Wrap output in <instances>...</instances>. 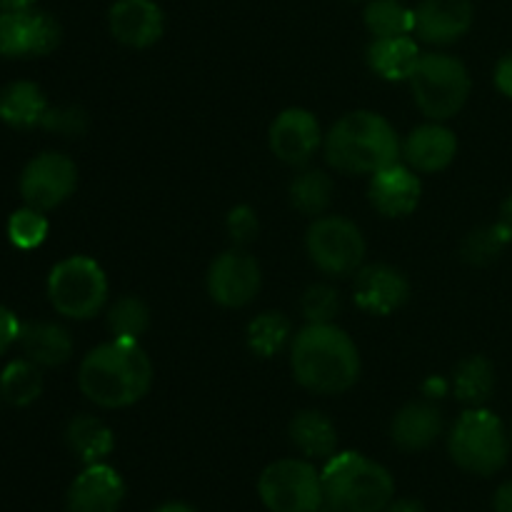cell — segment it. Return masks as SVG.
Returning <instances> with one entry per match:
<instances>
[{"label": "cell", "mask_w": 512, "mask_h": 512, "mask_svg": "<svg viewBox=\"0 0 512 512\" xmlns=\"http://www.w3.org/2000/svg\"><path fill=\"white\" fill-rule=\"evenodd\" d=\"M80 393L98 408H130L148 395L153 363L138 340L113 338L83 358L78 370Z\"/></svg>", "instance_id": "obj_1"}, {"label": "cell", "mask_w": 512, "mask_h": 512, "mask_svg": "<svg viewBox=\"0 0 512 512\" xmlns=\"http://www.w3.org/2000/svg\"><path fill=\"white\" fill-rule=\"evenodd\" d=\"M290 368L310 393H348L360 378L358 345L338 325L308 323L290 345Z\"/></svg>", "instance_id": "obj_2"}, {"label": "cell", "mask_w": 512, "mask_h": 512, "mask_svg": "<svg viewBox=\"0 0 512 512\" xmlns=\"http://www.w3.org/2000/svg\"><path fill=\"white\" fill-rule=\"evenodd\" d=\"M400 143L393 125L378 113L355 110L343 115L325 138V158L348 175H373L398 163Z\"/></svg>", "instance_id": "obj_3"}, {"label": "cell", "mask_w": 512, "mask_h": 512, "mask_svg": "<svg viewBox=\"0 0 512 512\" xmlns=\"http://www.w3.org/2000/svg\"><path fill=\"white\" fill-rule=\"evenodd\" d=\"M325 505L333 512H383L393 503V475L365 455L335 453L323 473Z\"/></svg>", "instance_id": "obj_4"}, {"label": "cell", "mask_w": 512, "mask_h": 512, "mask_svg": "<svg viewBox=\"0 0 512 512\" xmlns=\"http://www.w3.org/2000/svg\"><path fill=\"white\" fill-rule=\"evenodd\" d=\"M448 450L465 473L490 478L508 463L510 440L498 415L485 408H470L455 420L448 435Z\"/></svg>", "instance_id": "obj_5"}, {"label": "cell", "mask_w": 512, "mask_h": 512, "mask_svg": "<svg viewBox=\"0 0 512 512\" xmlns=\"http://www.w3.org/2000/svg\"><path fill=\"white\" fill-rule=\"evenodd\" d=\"M410 88L418 108L440 123L463 110L473 83L463 60L448 53H425L410 75Z\"/></svg>", "instance_id": "obj_6"}, {"label": "cell", "mask_w": 512, "mask_h": 512, "mask_svg": "<svg viewBox=\"0 0 512 512\" xmlns=\"http://www.w3.org/2000/svg\"><path fill=\"white\" fill-rule=\"evenodd\" d=\"M48 298L55 313L63 318H95L108 300L105 270L88 255H70L50 270Z\"/></svg>", "instance_id": "obj_7"}, {"label": "cell", "mask_w": 512, "mask_h": 512, "mask_svg": "<svg viewBox=\"0 0 512 512\" xmlns=\"http://www.w3.org/2000/svg\"><path fill=\"white\" fill-rule=\"evenodd\" d=\"M258 495L270 512H318L325 505L323 478L308 460H278L258 480Z\"/></svg>", "instance_id": "obj_8"}, {"label": "cell", "mask_w": 512, "mask_h": 512, "mask_svg": "<svg viewBox=\"0 0 512 512\" xmlns=\"http://www.w3.org/2000/svg\"><path fill=\"white\" fill-rule=\"evenodd\" d=\"M305 248L320 273L345 278L358 273L365 260V238L358 225L340 215H325L310 225Z\"/></svg>", "instance_id": "obj_9"}, {"label": "cell", "mask_w": 512, "mask_h": 512, "mask_svg": "<svg viewBox=\"0 0 512 512\" xmlns=\"http://www.w3.org/2000/svg\"><path fill=\"white\" fill-rule=\"evenodd\" d=\"M78 188V168L63 153H40L20 173V195L25 205L38 210H53L63 205Z\"/></svg>", "instance_id": "obj_10"}, {"label": "cell", "mask_w": 512, "mask_h": 512, "mask_svg": "<svg viewBox=\"0 0 512 512\" xmlns=\"http://www.w3.org/2000/svg\"><path fill=\"white\" fill-rule=\"evenodd\" d=\"M60 23L45 10H3L0 13V55L40 58L60 45Z\"/></svg>", "instance_id": "obj_11"}, {"label": "cell", "mask_w": 512, "mask_h": 512, "mask_svg": "<svg viewBox=\"0 0 512 512\" xmlns=\"http://www.w3.org/2000/svg\"><path fill=\"white\" fill-rule=\"evenodd\" d=\"M263 275L258 260L245 250H228L208 270V293L223 308H245L258 295Z\"/></svg>", "instance_id": "obj_12"}, {"label": "cell", "mask_w": 512, "mask_h": 512, "mask_svg": "<svg viewBox=\"0 0 512 512\" xmlns=\"http://www.w3.org/2000/svg\"><path fill=\"white\" fill-rule=\"evenodd\" d=\"M270 150L288 165H308L323 143L320 123L310 110L288 108L270 125Z\"/></svg>", "instance_id": "obj_13"}, {"label": "cell", "mask_w": 512, "mask_h": 512, "mask_svg": "<svg viewBox=\"0 0 512 512\" xmlns=\"http://www.w3.org/2000/svg\"><path fill=\"white\" fill-rule=\"evenodd\" d=\"M410 298V283L393 265H365L355 275V303L370 315H390Z\"/></svg>", "instance_id": "obj_14"}, {"label": "cell", "mask_w": 512, "mask_h": 512, "mask_svg": "<svg viewBox=\"0 0 512 512\" xmlns=\"http://www.w3.org/2000/svg\"><path fill=\"white\" fill-rule=\"evenodd\" d=\"M125 500V483L115 468L105 463L85 465L68 488V512H118Z\"/></svg>", "instance_id": "obj_15"}, {"label": "cell", "mask_w": 512, "mask_h": 512, "mask_svg": "<svg viewBox=\"0 0 512 512\" xmlns=\"http://www.w3.org/2000/svg\"><path fill=\"white\" fill-rule=\"evenodd\" d=\"M473 0H423L415 8V35L430 45H450L473 25Z\"/></svg>", "instance_id": "obj_16"}, {"label": "cell", "mask_w": 512, "mask_h": 512, "mask_svg": "<svg viewBox=\"0 0 512 512\" xmlns=\"http://www.w3.org/2000/svg\"><path fill=\"white\" fill-rule=\"evenodd\" d=\"M423 185L410 165L393 163L370 175V203L385 218H405L420 203Z\"/></svg>", "instance_id": "obj_17"}, {"label": "cell", "mask_w": 512, "mask_h": 512, "mask_svg": "<svg viewBox=\"0 0 512 512\" xmlns=\"http://www.w3.org/2000/svg\"><path fill=\"white\" fill-rule=\"evenodd\" d=\"M110 33L128 48H150L165 30V15L155 0H115L108 15Z\"/></svg>", "instance_id": "obj_18"}, {"label": "cell", "mask_w": 512, "mask_h": 512, "mask_svg": "<svg viewBox=\"0 0 512 512\" xmlns=\"http://www.w3.org/2000/svg\"><path fill=\"white\" fill-rule=\"evenodd\" d=\"M458 153V138L440 123H425L405 138L403 155L418 173H440L453 163Z\"/></svg>", "instance_id": "obj_19"}, {"label": "cell", "mask_w": 512, "mask_h": 512, "mask_svg": "<svg viewBox=\"0 0 512 512\" xmlns=\"http://www.w3.org/2000/svg\"><path fill=\"white\" fill-rule=\"evenodd\" d=\"M443 433V413L430 400L408 403L398 410L390 425V438L400 450L418 453L430 448Z\"/></svg>", "instance_id": "obj_20"}, {"label": "cell", "mask_w": 512, "mask_h": 512, "mask_svg": "<svg viewBox=\"0 0 512 512\" xmlns=\"http://www.w3.org/2000/svg\"><path fill=\"white\" fill-rule=\"evenodd\" d=\"M20 350L40 368H58L73 358V338L58 323H28L20 328Z\"/></svg>", "instance_id": "obj_21"}, {"label": "cell", "mask_w": 512, "mask_h": 512, "mask_svg": "<svg viewBox=\"0 0 512 512\" xmlns=\"http://www.w3.org/2000/svg\"><path fill=\"white\" fill-rule=\"evenodd\" d=\"M48 108V98L40 85L30 83V80H15L0 90V120L10 128H35L43 123Z\"/></svg>", "instance_id": "obj_22"}, {"label": "cell", "mask_w": 512, "mask_h": 512, "mask_svg": "<svg viewBox=\"0 0 512 512\" xmlns=\"http://www.w3.org/2000/svg\"><path fill=\"white\" fill-rule=\"evenodd\" d=\"M420 58L423 53L410 35L375 38L368 48V65L385 80H410Z\"/></svg>", "instance_id": "obj_23"}, {"label": "cell", "mask_w": 512, "mask_h": 512, "mask_svg": "<svg viewBox=\"0 0 512 512\" xmlns=\"http://www.w3.org/2000/svg\"><path fill=\"white\" fill-rule=\"evenodd\" d=\"M290 440L295 448L313 460H330L338 453V430L328 415L318 410H303L290 423Z\"/></svg>", "instance_id": "obj_24"}, {"label": "cell", "mask_w": 512, "mask_h": 512, "mask_svg": "<svg viewBox=\"0 0 512 512\" xmlns=\"http://www.w3.org/2000/svg\"><path fill=\"white\" fill-rule=\"evenodd\" d=\"M65 443L70 453L85 465L103 463L115 448L113 430L93 415H75L65 428Z\"/></svg>", "instance_id": "obj_25"}, {"label": "cell", "mask_w": 512, "mask_h": 512, "mask_svg": "<svg viewBox=\"0 0 512 512\" xmlns=\"http://www.w3.org/2000/svg\"><path fill=\"white\" fill-rule=\"evenodd\" d=\"M453 390L460 403L483 408L495 393V368L483 355H470L455 368Z\"/></svg>", "instance_id": "obj_26"}, {"label": "cell", "mask_w": 512, "mask_h": 512, "mask_svg": "<svg viewBox=\"0 0 512 512\" xmlns=\"http://www.w3.org/2000/svg\"><path fill=\"white\" fill-rule=\"evenodd\" d=\"M43 393V375L40 365L33 360H13L0 373V400H5L13 408H25L33 405Z\"/></svg>", "instance_id": "obj_27"}, {"label": "cell", "mask_w": 512, "mask_h": 512, "mask_svg": "<svg viewBox=\"0 0 512 512\" xmlns=\"http://www.w3.org/2000/svg\"><path fill=\"white\" fill-rule=\"evenodd\" d=\"M365 25L373 38H400L415 33V10L405 8L400 0H370Z\"/></svg>", "instance_id": "obj_28"}, {"label": "cell", "mask_w": 512, "mask_h": 512, "mask_svg": "<svg viewBox=\"0 0 512 512\" xmlns=\"http://www.w3.org/2000/svg\"><path fill=\"white\" fill-rule=\"evenodd\" d=\"M248 348L258 358H273L288 345L293 335V325L283 313H263L250 320L248 325Z\"/></svg>", "instance_id": "obj_29"}, {"label": "cell", "mask_w": 512, "mask_h": 512, "mask_svg": "<svg viewBox=\"0 0 512 512\" xmlns=\"http://www.w3.org/2000/svg\"><path fill=\"white\" fill-rule=\"evenodd\" d=\"M333 200V180L323 170H305L290 185V203L303 215H323Z\"/></svg>", "instance_id": "obj_30"}, {"label": "cell", "mask_w": 512, "mask_h": 512, "mask_svg": "<svg viewBox=\"0 0 512 512\" xmlns=\"http://www.w3.org/2000/svg\"><path fill=\"white\" fill-rule=\"evenodd\" d=\"M150 325V310L135 295H125L120 298L113 308L108 310V328L113 338L125 340H140V335L148 330Z\"/></svg>", "instance_id": "obj_31"}, {"label": "cell", "mask_w": 512, "mask_h": 512, "mask_svg": "<svg viewBox=\"0 0 512 512\" xmlns=\"http://www.w3.org/2000/svg\"><path fill=\"white\" fill-rule=\"evenodd\" d=\"M510 240L512 238L508 235V230L500 223L485 225V228L473 230V233L463 240V250H460V253H463L465 263L488 265L503 255V250L508 248Z\"/></svg>", "instance_id": "obj_32"}, {"label": "cell", "mask_w": 512, "mask_h": 512, "mask_svg": "<svg viewBox=\"0 0 512 512\" xmlns=\"http://www.w3.org/2000/svg\"><path fill=\"white\" fill-rule=\"evenodd\" d=\"M48 230L50 225L43 210L30 208V205L18 208L8 218V238L20 250H33L43 245L48 238Z\"/></svg>", "instance_id": "obj_33"}, {"label": "cell", "mask_w": 512, "mask_h": 512, "mask_svg": "<svg viewBox=\"0 0 512 512\" xmlns=\"http://www.w3.org/2000/svg\"><path fill=\"white\" fill-rule=\"evenodd\" d=\"M300 310H303L308 323H333L335 315L340 313V295L333 285H313L305 290L303 300H300Z\"/></svg>", "instance_id": "obj_34"}, {"label": "cell", "mask_w": 512, "mask_h": 512, "mask_svg": "<svg viewBox=\"0 0 512 512\" xmlns=\"http://www.w3.org/2000/svg\"><path fill=\"white\" fill-rule=\"evenodd\" d=\"M40 128L65 135V138H78L88 128V115L80 108H73V105H68V108H48Z\"/></svg>", "instance_id": "obj_35"}, {"label": "cell", "mask_w": 512, "mask_h": 512, "mask_svg": "<svg viewBox=\"0 0 512 512\" xmlns=\"http://www.w3.org/2000/svg\"><path fill=\"white\" fill-rule=\"evenodd\" d=\"M225 225H228V235L233 238L235 245H248L258 238L260 223L250 205H238V208L230 210Z\"/></svg>", "instance_id": "obj_36"}, {"label": "cell", "mask_w": 512, "mask_h": 512, "mask_svg": "<svg viewBox=\"0 0 512 512\" xmlns=\"http://www.w3.org/2000/svg\"><path fill=\"white\" fill-rule=\"evenodd\" d=\"M20 328L23 323L18 320V315L13 310H8L5 305H0V355L10 348V345L18 343Z\"/></svg>", "instance_id": "obj_37"}, {"label": "cell", "mask_w": 512, "mask_h": 512, "mask_svg": "<svg viewBox=\"0 0 512 512\" xmlns=\"http://www.w3.org/2000/svg\"><path fill=\"white\" fill-rule=\"evenodd\" d=\"M495 85H498L500 93L512 100V53L500 58L498 68H495Z\"/></svg>", "instance_id": "obj_38"}, {"label": "cell", "mask_w": 512, "mask_h": 512, "mask_svg": "<svg viewBox=\"0 0 512 512\" xmlns=\"http://www.w3.org/2000/svg\"><path fill=\"white\" fill-rule=\"evenodd\" d=\"M493 508L495 512H512V480L510 483H503L498 488L493 498Z\"/></svg>", "instance_id": "obj_39"}, {"label": "cell", "mask_w": 512, "mask_h": 512, "mask_svg": "<svg viewBox=\"0 0 512 512\" xmlns=\"http://www.w3.org/2000/svg\"><path fill=\"white\" fill-rule=\"evenodd\" d=\"M448 393V383H445L443 378H438V375H433V378H428L425 380V385H423V395L425 398H443V395Z\"/></svg>", "instance_id": "obj_40"}, {"label": "cell", "mask_w": 512, "mask_h": 512, "mask_svg": "<svg viewBox=\"0 0 512 512\" xmlns=\"http://www.w3.org/2000/svg\"><path fill=\"white\" fill-rule=\"evenodd\" d=\"M383 512H425L423 505L418 503V500H393V503L388 505Z\"/></svg>", "instance_id": "obj_41"}, {"label": "cell", "mask_w": 512, "mask_h": 512, "mask_svg": "<svg viewBox=\"0 0 512 512\" xmlns=\"http://www.w3.org/2000/svg\"><path fill=\"white\" fill-rule=\"evenodd\" d=\"M498 223L503 225L505 230H508V235L512 238V195L503 203V210H500V220H498Z\"/></svg>", "instance_id": "obj_42"}, {"label": "cell", "mask_w": 512, "mask_h": 512, "mask_svg": "<svg viewBox=\"0 0 512 512\" xmlns=\"http://www.w3.org/2000/svg\"><path fill=\"white\" fill-rule=\"evenodd\" d=\"M35 0H0V13L3 10H25V8H33Z\"/></svg>", "instance_id": "obj_43"}, {"label": "cell", "mask_w": 512, "mask_h": 512, "mask_svg": "<svg viewBox=\"0 0 512 512\" xmlns=\"http://www.w3.org/2000/svg\"><path fill=\"white\" fill-rule=\"evenodd\" d=\"M153 512H195V510L190 508V505H185V503H165Z\"/></svg>", "instance_id": "obj_44"}, {"label": "cell", "mask_w": 512, "mask_h": 512, "mask_svg": "<svg viewBox=\"0 0 512 512\" xmlns=\"http://www.w3.org/2000/svg\"><path fill=\"white\" fill-rule=\"evenodd\" d=\"M510 435H512V428H510Z\"/></svg>", "instance_id": "obj_45"}]
</instances>
